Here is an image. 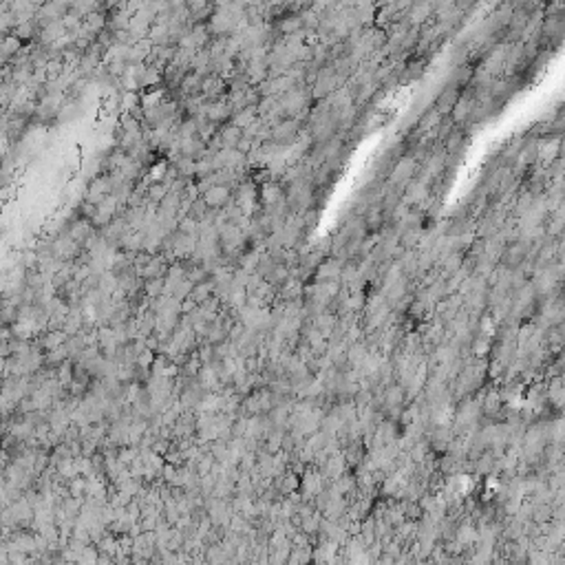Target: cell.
Here are the masks:
<instances>
[{"label":"cell","instance_id":"6da1fadb","mask_svg":"<svg viewBox=\"0 0 565 565\" xmlns=\"http://www.w3.org/2000/svg\"><path fill=\"white\" fill-rule=\"evenodd\" d=\"M300 133V122L298 120H282L278 124H274L269 131V144L274 146H282V144H291Z\"/></svg>","mask_w":565,"mask_h":565},{"label":"cell","instance_id":"7a4b0ae2","mask_svg":"<svg viewBox=\"0 0 565 565\" xmlns=\"http://www.w3.org/2000/svg\"><path fill=\"white\" fill-rule=\"evenodd\" d=\"M243 135H245L243 129H239L236 124L228 122V124H223L221 129H219L217 142H219V146H221V151L223 148H236V144L243 140Z\"/></svg>","mask_w":565,"mask_h":565}]
</instances>
